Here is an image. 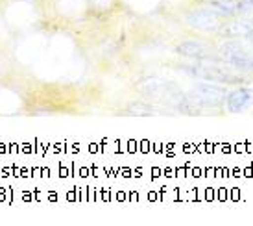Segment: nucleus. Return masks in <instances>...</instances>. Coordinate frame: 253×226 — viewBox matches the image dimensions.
Returning a JSON list of instances; mask_svg holds the SVG:
<instances>
[{
    "mask_svg": "<svg viewBox=\"0 0 253 226\" xmlns=\"http://www.w3.org/2000/svg\"><path fill=\"white\" fill-rule=\"evenodd\" d=\"M253 104V89L252 87H237L227 93L225 108L229 113H242Z\"/></svg>",
    "mask_w": 253,
    "mask_h": 226,
    "instance_id": "f257e3e1",
    "label": "nucleus"
}]
</instances>
